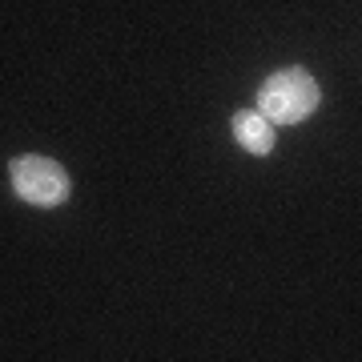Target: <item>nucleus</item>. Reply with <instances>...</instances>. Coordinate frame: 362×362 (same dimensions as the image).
<instances>
[{"label":"nucleus","mask_w":362,"mask_h":362,"mask_svg":"<svg viewBox=\"0 0 362 362\" xmlns=\"http://www.w3.org/2000/svg\"><path fill=\"white\" fill-rule=\"evenodd\" d=\"M13 189L28 206H61L69 197V173L49 157H16L13 161Z\"/></svg>","instance_id":"nucleus-2"},{"label":"nucleus","mask_w":362,"mask_h":362,"mask_svg":"<svg viewBox=\"0 0 362 362\" xmlns=\"http://www.w3.org/2000/svg\"><path fill=\"white\" fill-rule=\"evenodd\" d=\"M233 133H238V141L246 145L250 153H258V157L274 149V121L262 109H250V113L233 117Z\"/></svg>","instance_id":"nucleus-3"},{"label":"nucleus","mask_w":362,"mask_h":362,"mask_svg":"<svg viewBox=\"0 0 362 362\" xmlns=\"http://www.w3.org/2000/svg\"><path fill=\"white\" fill-rule=\"evenodd\" d=\"M318 81L306 69H282L274 73L258 93V109L270 117L274 125H298L318 109Z\"/></svg>","instance_id":"nucleus-1"}]
</instances>
